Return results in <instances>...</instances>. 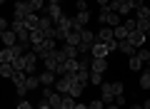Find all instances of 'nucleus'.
Here are the masks:
<instances>
[{"mask_svg": "<svg viewBox=\"0 0 150 109\" xmlns=\"http://www.w3.org/2000/svg\"><path fill=\"white\" fill-rule=\"evenodd\" d=\"M55 50H58V42H55L53 37H45V40L40 42V45H38V47H33V52H35V55H38V60H45V57H48V55H53Z\"/></svg>", "mask_w": 150, "mask_h": 109, "instance_id": "1", "label": "nucleus"}, {"mask_svg": "<svg viewBox=\"0 0 150 109\" xmlns=\"http://www.w3.org/2000/svg\"><path fill=\"white\" fill-rule=\"evenodd\" d=\"M43 15H48L53 22H58L65 12H63V8H60V3H48V5H45V10H43Z\"/></svg>", "mask_w": 150, "mask_h": 109, "instance_id": "2", "label": "nucleus"}, {"mask_svg": "<svg viewBox=\"0 0 150 109\" xmlns=\"http://www.w3.org/2000/svg\"><path fill=\"white\" fill-rule=\"evenodd\" d=\"M23 60H25V74H38L35 72V67H38V55L35 52H25V55H23Z\"/></svg>", "mask_w": 150, "mask_h": 109, "instance_id": "3", "label": "nucleus"}, {"mask_svg": "<svg viewBox=\"0 0 150 109\" xmlns=\"http://www.w3.org/2000/svg\"><path fill=\"white\" fill-rule=\"evenodd\" d=\"M115 40V35H112V27H108V25H103L100 30L95 32V42H103V45H108V42H112Z\"/></svg>", "mask_w": 150, "mask_h": 109, "instance_id": "4", "label": "nucleus"}, {"mask_svg": "<svg viewBox=\"0 0 150 109\" xmlns=\"http://www.w3.org/2000/svg\"><path fill=\"white\" fill-rule=\"evenodd\" d=\"M145 40H148V35L145 32H140V30H133V32H128V42L138 50V47H143L145 45Z\"/></svg>", "mask_w": 150, "mask_h": 109, "instance_id": "5", "label": "nucleus"}, {"mask_svg": "<svg viewBox=\"0 0 150 109\" xmlns=\"http://www.w3.org/2000/svg\"><path fill=\"white\" fill-rule=\"evenodd\" d=\"M108 69H110L108 57H93V62H90V72H100V74H105Z\"/></svg>", "mask_w": 150, "mask_h": 109, "instance_id": "6", "label": "nucleus"}, {"mask_svg": "<svg viewBox=\"0 0 150 109\" xmlns=\"http://www.w3.org/2000/svg\"><path fill=\"white\" fill-rule=\"evenodd\" d=\"M100 99L105 104H112L115 102V94H112V82H103L100 84Z\"/></svg>", "mask_w": 150, "mask_h": 109, "instance_id": "7", "label": "nucleus"}, {"mask_svg": "<svg viewBox=\"0 0 150 109\" xmlns=\"http://www.w3.org/2000/svg\"><path fill=\"white\" fill-rule=\"evenodd\" d=\"M83 89H85V84L78 82V79H75V74H70V87H68V94L78 99V97H83Z\"/></svg>", "mask_w": 150, "mask_h": 109, "instance_id": "8", "label": "nucleus"}, {"mask_svg": "<svg viewBox=\"0 0 150 109\" xmlns=\"http://www.w3.org/2000/svg\"><path fill=\"white\" fill-rule=\"evenodd\" d=\"M53 27H55V22L50 20L48 15H40V22H38V30H43V32H45V37H53Z\"/></svg>", "mask_w": 150, "mask_h": 109, "instance_id": "9", "label": "nucleus"}, {"mask_svg": "<svg viewBox=\"0 0 150 109\" xmlns=\"http://www.w3.org/2000/svg\"><path fill=\"white\" fill-rule=\"evenodd\" d=\"M38 79H40V87H53V84H55V72L45 69V72L38 74Z\"/></svg>", "mask_w": 150, "mask_h": 109, "instance_id": "10", "label": "nucleus"}, {"mask_svg": "<svg viewBox=\"0 0 150 109\" xmlns=\"http://www.w3.org/2000/svg\"><path fill=\"white\" fill-rule=\"evenodd\" d=\"M68 87H70V74L55 79V92H58V94H68Z\"/></svg>", "mask_w": 150, "mask_h": 109, "instance_id": "11", "label": "nucleus"}, {"mask_svg": "<svg viewBox=\"0 0 150 109\" xmlns=\"http://www.w3.org/2000/svg\"><path fill=\"white\" fill-rule=\"evenodd\" d=\"M73 22H75V17L63 15L58 22H55V27H58V30H63V32H70V30H73Z\"/></svg>", "mask_w": 150, "mask_h": 109, "instance_id": "12", "label": "nucleus"}, {"mask_svg": "<svg viewBox=\"0 0 150 109\" xmlns=\"http://www.w3.org/2000/svg\"><path fill=\"white\" fill-rule=\"evenodd\" d=\"M110 52H108V45H103V42H95V45L90 47V57H108Z\"/></svg>", "mask_w": 150, "mask_h": 109, "instance_id": "13", "label": "nucleus"}, {"mask_svg": "<svg viewBox=\"0 0 150 109\" xmlns=\"http://www.w3.org/2000/svg\"><path fill=\"white\" fill-rule=\"evenodd\" d=\"M0 42H3L5 47H15V45H18V35H15V30H5Z\"/></svg>", "mask_w": 150, "mask_h": 109, "instance_id": "14", "label": "nucleus"}, {"mask_svg": "<svg viewBox=\"0 0 150 109\" xmlns=\"http://www.w3.org/2000/svg\"><path fill=\"white\" fill-rule=\"evenodd\" d=\"M63 67H65V74H75L80 69V62H78V57H70V60L63 62Z\"/></svg>", "mask_w": 150, "mask_h": 109, "instance_id": "15", "label": "nucleus"}, {"mask_svg": "<svg viewBox=\"0 0 150 109\" xmlns=\"http://www.w3.org/2000/svg\"><path fill=\"white\" fill-rule=\"evenodd\" d=\"M13 60H15V52H13V47H3V50H0V65H10Z\"/></svg>", "mask_w": 150, "mask_h": 109, "instance_id": "16", "label": "nucleus"}, {"mask_svg": "<svg viewBox=\"0 0 150 109\" xmlns=\"http://www.w3.org/2000/svg\"><path fill=\"white\" fill-rule=\"evenodd\" d=\"M43 40H45V32L43 30H38V27H35V30H30V47H38Z\"/></svg>", "mask_w": 150, "mask_h": 109, "instance_id": "17", "label": "nucleus"}, {"mask_svg": "<svg viewBox=\"0 0 150 109\" xmlns=\"http://www.w3.org/2000/svg\"><path fill=\"white\" fill-rule=\"evenodd\" d=\"M80 37H83V45H88V47H93V45H95V32H93V30H88V27H83Z\"/></svg>", "mask_w": 150, "mask_h": 109, "instance_id": "18", "label": "nucleus"}, {"mask_svg": "<svg viewBox=\"0 0 150 109\" xmlns=\"http://www.w3.org/2000/svg\"><path fill=\"white\" fill-rule=\"evenodd\" d=\"M60 52H63V55H65V57H78V55H80V52H78V47H75V45H68V42H63V47H60Z\"/></svg>", "mask_w": 150, "mask_h": 109, "instance_id": "19", "label": "nucleus"}, {"mask_svg": "<svg viewBox=\"0 0 150 109\" xmlns=\"http://www.w3.org/2000/svg\"><path fill=\"white\" fill-rule=\"evenodd\" d=\"M25 87H28V92H35V89H40V79H38V74H28Z\"/></svg>", "mask_w": 150, "mask_h": 109, "instance_id": "20", "label": "nucleus"}, {"mask_svg": "<svg viewBox=\"0 0 150 109\" xmlns=\"http://www.w3.org/2000/svg\"><path fill=\"white\" fill-rule=\"evenodd\" d=\"M112 35H115V40H118V42L128 40V27H125V25H118V27H112Z\"/></svg>", "mask_w": 150, "mask_h": 109, "instance_id": "21", "label": "nucleus"}, {"mask_svg": "<svg viewBox=\"0 0 150 109\" xmlns=\"http://www.w3.org/2000/svg\"><path fill=\"white\" fill-rule=\"evenodd\" d=\"M88 22H90V10H85V12H78V15H75V25L88 27Z\"/></svg>", "mask_w": 150, "mask_h": 109, "instance_id": "22", "label": "nucleus"}, {"mask_svg": "<svg viewBox=\"0 0 150 109\" xmlns=\"http://www.w3.org/2000/svg\"><path fill=\"white\" fill-rule=\"evenodd\" d=\"M43 62H45V69H50V72H55V69H58V65H60L58 57H55V52H53V55H48Z\"/></svg>", "mask_w": 150, "mask_h": 109, "instance_id": "23", "label": "nucleus"}, {"mask_svg": "<svg viewBox=\"0 0 150 109\" xmlns=\"http://www.w3.org/2000/svg\"><path fill=\"white\" fill-rule=\"evenodd\" d=\"M38 22H40V15H38V12H30V15L25 17V27H28V30H35Z\"/></svg>", "mask_w": 150, "mask_h": 109, "instance_id": "24", "label": "nucleus"}, {"mask_svg": "<svg viewBox=\"0 0 150 109\" xmlns=\"http://www.w3.org/2000/svg\"><path fill=\"white\" fill-rule=\"evenodd\" d=\"M118 52H123V55H130V57H133V55H135V47L130 45L128 40H123V42H118Z\"/></svg>", "mask_w": 150, "mask_h": 109, "instance_id": "25", "label": "nucleus"}, {"mask_svg": "<svg viewBox=\"0 0 150 109\" xmlns=\"http://www.w3.org/2000/svg\"><path fill=\"white\" fill-rule=\"evenodd\" d=\"M75 79H78V82H83V84H90V69H78V72H75Z\"/></svg>", "mask_w": 150, "mask_h": 109, "instance_id": "26", "label": "nucleus"}, {"mask_svg": "<svg viewBox=\"0 0 150 109\" xmlns=\"http://www.w3.org/2000/svg\"><path fill=\"white\" fill-rule=\"evenodd\" d=\"M135 55H138V60H140L143 65L150 62V50H148V47H138V52H135Z\"/></svg>", "mask_w": 150, "mask_h": 109, "instance_id": "27", "label": "nucleus"}, {"mask_svg": "<svg viewBox=\"0 0 150 109\" xmlns=\"http://www.w3.org/2000/svg\"><path fill=\"white\" fill-rule=\"evenodd\" d=\"M25 3L33 8V12H43L45 10V0H25Z\"/></svg>", "mask_w": 150, "mask_h": 109, "instance_id": "28", "label": "nucleus"}, {"mask_svg": "<svg viewBox=\"0 0 150 109\" xmlns=\"http://www.w3.org/2000/svg\"><path fill=\"white\" fill-rule=\"evenodd\" d=\"M13 74H15L13 65H0V77H5V79H13Z\"/></svg>", "mask_w": 150, "mask_h": 109, "instance_id": "29", "label": "nucleus"}, {"mask_svg": "<svg viewBox=\"0 0 150 109\" xmlns=\"http://www.w3.org/2000/svg\"><path fill=\"white\" fill-rule=\"evenodd\" d=\"M148 17H150V8L148 5H143V8L135 10V20H148Z\"/></svg>", "mask_w": 150, "mask_h": 109, "instance_id": "30", "label": "nucleus"}, {"mask_svg": "<svg viewBox=\"0 0 150 109\" xmlns=\"http://www.w3.org/2000/svg\"><path fill=\"white\" fill-rule=\"evenodd\" d=\"M138 84H140V89H145V92H148V89H150V72H143V74H140Z\"/></svg>", "mask_w": 150, "mask_h": 109, "instance_id": "31", "label": "nucleus"}, {"mask_svg": "<svg viewBox=\"0 0 150 109\" xmlns=\"http://www.w3.org/2000/svg\"><path fill=\"white\" fill-rule=\"evenodd\" d=\"M60 109H75V97L63 94V104H60Z\"/></svg>", "mask_w": 150, "mask_h": 109, "instance_id": "32", "label": "nucleus"}, {"mask_svg": "<svg viewBox=\"0 0 150 109\" xmlns=\"http://www.w3.org/2000/svg\"><path fill=\"white\" fill-rule=\"evenodd\" d=\"M128 65H130V69H133V72H140V69H143V62L138 60V55H133V57L128 60Z\"/></svg>", "mask_w": 150, "mask_h": 109, "instance_id": "33", "label": "nucleus"}, {"mask_svg": "<svg viewBox=\"0 0 150 109\" xmlns=\"http://www.w3.org/2000/svg\"><path fill=\"white\" fill-rule=\"evenodd\" d=\"M110 12H112V10H110L108 5H105V8H100V12H98V20H100V25H105V22H108V17H110Z\"/></svg>", "mask_w": 150, "mask_h": 109, "instance_id": "34", "label": "nucleus"}, {"mask_svg": "<svg viewBox=\"0 0 150 109\" xmlns=\"http://www.w3.org/2000/svg\"><path fill=\"white\" fill-rule=\"evenodd\" d=\"M10 65H13V69H15V72H25V60H23V57H15Z\"/></svg>", "mask_w": 150, "mask_h": 109, "instance_id": "35", "label": "nucleus"}, {"mask_svg": "<svg viewBox=\"0 0 150 109\" xmlns=\"http://www.w3.org/2000/svg\"><path fill=\"white\" fill-rule=\"evenodd\" d=\"M112 94H115V97H118V94H125V84L120 82V79H115V82H112Z\"/></svg>", "mask_w": 150, "mask_h": 109, "instance_id": "36", "label": "nucleus"}, {"mask_svg": "<svg viewBox=\"0 0 150 109\" xmlns=\"http://www.w3.org/2000/svg\"><path fill=\"white\" fill-rule=\"evenodd\" d=\"M90 84L93 87H100L103 84V74L100 72H90Z\"/></svg>", "mask_w": 150, "mask_h": 109, "instance_id": "37", "label": "nucleus"}, {"mask_svg": "<svg viewBox=\"0 0 150 109\" xmlns=\"http://www.w3.org/2000/svg\"><path fill=\"white\" fill-rule=\"evenodd\" d=\"M25 79H28L25 72H15L13 74V84H25Z\"/></svg>", "mask_w": 150, "mask_h": 109, "instance_id": "38", "label": "nucleus"}, {"mask_svg": "<svg viewBox=\"0 0 150 109\" xmlns=\"http://www.w3.org/2000/svg\"><path fill=\"white\" fill-rule=\"evenodd\" d=\"M15 94H18V99H25L28 97V87L25 84H15Z\"/></svg>", "mask_w": 150, "mask_h": 109, "instance_id": "39", "label": "nucleus"}, {"mask_svg": "<svg viewBox=\"0 0 150 109\" xmlns=\"http://www.w3.org/2000/svg\"><path fill=\"white\" fill-rule=\"evenodd\" d=\"M88 109H105V102H103L100 97H95L90 104H88Z\"/></svg>", "mask_w": 150, "mask_h": 109, "instance_id": "40", "label": "nucleus"}, {"mask_svg": "<svg viewBox=\"0 0 150 109\" xmlns=\"http://www.w3.org/2000/svg\"><path fill=\"white\" fill-rule=\"evenodd\" d=\"M123 25L128 27V32H133V30H138V20H135V17H128V20H125Z\"/></svg>", "mask_w": 150, "mask_h": 109, "instance_id": "41", "label": "nucleus"}, {"mask_svg": "<svg viewBox=\"0 0 150 109\" xmlns=\"http://www.w3.org/2000/svg\"><path fill=\"white\" fill-rule=\"evenodd\" d=\"M18 109H35V104L28 102V99H20V102H18Z\"/></svg>", "mask_w": 150, "mask_h": 109, "instance_id": "42", "label": "nucleus"}, {"mask_svg": "<svg viewBox=\"0 0 150 109\" xmlns=\"http://www.w3.org/2000/svg\"><path fill=\"white\" fill-rule=\"evenodd\" d=\"M138 30H140V32H148V30H150V22H148V20H138Z\"/></svg>", "mask_w": 150, "mask_h": 109, "instance_id": "43", "label": "nucleus"}, {"mask_svg": "<svg viewBox=\"0 0 150 109\" xmlns=\"http://www.w3.org/2000/svg\"><path fill=\"white\" fill-rule=\"evenodd\" d=\"M115 104H118V107H125V104H128V97H125V94H118V97H115Z\"/></svg>", "mask_w": 150, "mask_h": 109, "instance_id": "44", "label": "nucleus"}, {"mask_svg": "<svg viewBox=\"0 0 150 109\" xmlns=\"http://www.w3.org/2000/svg\"><path fill=\"white\" fill-rule=\"evenodd\" d=\"M128 3H130V8H133V10H138V8L145 5V0H128Z\"/></svg>", "mask_w": 150, "mask_h": 109, "instance_id": "45", "label": "nucleus"}, {"mask_svg": "<svg viewBox=\"0 0 150 109\" xmlns=\"http://www.w3.org/2000/svg\"><path fill=\"white\" fill-rule=\"evenodd\" d=\"M75 8H78V12H85V10H88V3H85V0H78Z\"/></svg>", "mask_w": 150, "mask_h": 109, "instance_id": "46", "label": "nucleus"}, {"mask_svg": "<svg viewBox=\"0 0 150 109\" xmlns=\"http://www.w3.org/2000/svg\"><path fill=\"white\" fill-rule=\"evenodd\" d=\"M0 30L5 32V30H10V20H5V17H0Z\"/></svg>", "mask_w": 150, "mask_h": 109, "instance_id": "47", "label": "nucleus"}, {"mask_svg": "<svg viewBox=\"0 0 150 109\" xmlns=\"http://www.w3.org/2000/svg\"><path fill=\"white\" fill-rule=\"evenodd\" d=\"M35 109H53V107H50V104H48V102H45V99H40V102H38V104H35Z\"/></svg>", "mask_w": 150, "mask_h": 109, "instance_id": "48", "label": "nucleus"}, {"mask_svg": "<svg viewBox=\"0 0 150 109\" xmlns=\"http://www.w3.org/2000/svg\"><path fill=\"white\" fill-rule=\"evenodd\" d=\"M108 52H118V40H112V42H108Z\"/></svg>", "mask_w": 150, "mask_h": 109, "instance_id": "49", "label": "nucleus"}, {"mask_svg": "<svg viewBox=\"0 0 150 109\" xmlns=\"http://www.w3.org/2000/svg\"><path fill=\"white\" fill-rule=\"evenodd\" d=\"M75 109H88V104H83V102H75Z\"/></svg>", "mask_w": 150, "mask_h": 109, "instance_id": "50", "label": "nucleus"}, {"mask_svg": "<svg viewBox=\"0 0 150 109\" xmlns=\"http://www.w3.org/2000/svg\"><path fill=\"white\" fill-rule=\"evenodd\" d=\"M128 109H143V104H135L133 102V104H128Z\"/></svg>", "mask_w": 150, "mask_h": 109, "instance_id": "51", "label": "nucleus"}, {"mask_svg": "<svg viewBox=\"0 0 150 109\" xmlns=\"http://www.w3.org/2000/svg\"><path fill=\"white\" fill-rule=\"evenodd\" d=\"M105 109H120V107H118L115 102H112V104H105Z\"/></svg>", "mask_w": 150, "mask_h": 109, "instance_id": "52", "label": "nucleus"}, {"mask_svg": "<svg viewBox=\"0 0 150 109\" xmlns=\"http://www.w3.org/2000/svg\"><path fill=\"white\" fill-rule=\"evenodd\" d=\"M108 3H110V0H98V5H100V8H105Z\"/></svg>", "mask_w": 150, "mask_h": 109, "instance_id": "53", "label": "nucleus"}, {"mask_svg": "<svg viewBox=\"0 0 150 109\" xmlns=\"http://www.w3.org/2000/svg\"><path fill=\"white\" fill-rule=\"evenodd\" d=\"M143 109H150V99H145V102H143Z\"/></svg>", "mask_w": 150, "mask_h": 109, "instance_id": "54", "label": "nucleus"}, {"mask_svg": "<svg viewBox=\"0 0 150 109\" xmlns=\"http://www.w3.org/2000/svg\"><path fill=\"white\" fill-rule=\"evenodd\" d=\"M115 3H128V0H115Z\"/></svg>", "mask_w": 150, "mask_h": 109, "instance_id": "55", "label": "nucleus"}, {"mask_svg": "<svg viewBox=\"0 0 150 109\" xmlns=\"http://www.w3.org/2000/svg\"><path fill=\"white\" fill-rule=\"evenodd\" d=\"M3 3H8V0H0V5H3Z\"/></svg>", "mask_w": 150, "mask_h": 109, "instance_id": "56", "label": "nucleus"}, {"mask_svg": "<svg viewBox=\"0 0 150 109\" xmlns=\"http://www.w3.org/2000/svg\"><path fill=\"white\" fill-rule=\"evenodd\" d=\"M0 40H3V30H0Z\"/></svg>", "mask_w": 150, "mask_h": 109, "instance_id": "57", "label": "nucleus"}, {"mask_svg": "<svg viewBox=\"0 0 150 109\" xmlns=\"http://www.w3.org/2000/svg\"><path fill=\"white\" fill-rule=\"evenodd\" d=\"M10 3H18V0H10Z\"/></svg>", "mask_w": 150, "mask_h": 109, "instance_id": "58", "label": "nucleus"}, {"mask_svg": "<svg viewBox=\"0 0 150 109\" xmlns=\"http://www.w3.org/2000/svg\"><path fill=\"white\" fill-rule=\"evenodd\" d=\"M148 22H150V17H148Z\"/></svg>", "mask_w": 150, "mask_h": 109, "instance_id": "59", "label": "nucleus"}]
</instances>
